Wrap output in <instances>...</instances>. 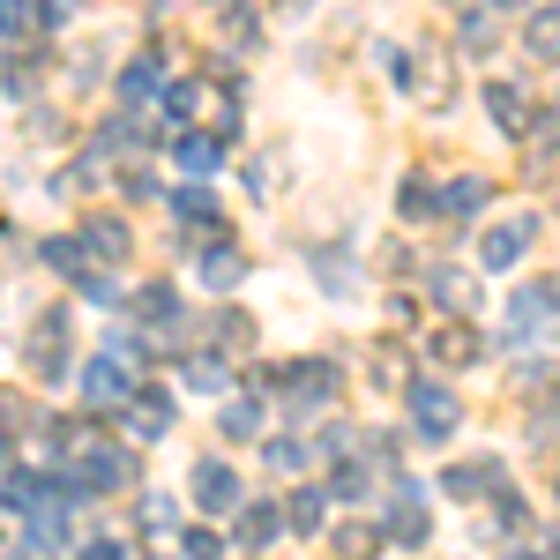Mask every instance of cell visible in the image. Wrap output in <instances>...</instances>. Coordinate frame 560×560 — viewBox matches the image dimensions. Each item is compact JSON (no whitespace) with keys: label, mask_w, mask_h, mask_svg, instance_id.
Masks as SVG:
<instances>
[{"label":"cell","mask_w":560,"mask_h":560,"mask_svg":"<svg viewBox=\"0 0 560 560\" xmlns=\"http://www.w3.org/2000/svg\"><path fill=\"white\" fill-rule=\"evenodd\" d=\"M240 277H247V261H240V247H210V255H202V284H210V292H232Z\"/></svg>","instance_id":"obj_21"},{"label":"cell","mask_w":560,"mask_h":560,"mask_svg":"<svg viewBox=\"0 0 560 560\" xmlns=\"http://www.w3.org/2000/svg\"><path fill=\"white\" fill-rule=\"evenodd\" d=\"M359 493H366V471L359 464H337L329 471V501H359Z\"/></svg>","instance_id":"obj_38"},{"label":"cell","mask_w":560,"mask_h":560,"mask_svg":"<svg viewBox=\"0 0 560 560\" xmlns=\"http://www.w3.org/2000/svg\"><path fill=\"white\" fill-rule=\"evenodd\" d=\"M113 97H120V113H142V105H158V97H165V60H158V52H142L135 68H120Z\"/></svg>","instance_id":"obj_6"},{"label":"cell","mask_w":560,"mask_h":560,"mask_svg":"<svg viewBox=\"0 0 560 560\" xmlns=\"http://www.w3.org/2000/svg\"><path fill=\"white\" fill-rule=\"evenodd\" d=\"M509 560H538V553H509Z\"/></svg>","instance_id":"obj_45"},{"label":"cell","mask_w":560,"mask_h":560,"mask_svg":"<svg viewBox=\"0 0 560 560\" xmlns=\"http://www.w3.org/2000/svg\"><path fill=\"white\" fill-rule=\"evenodd\" d=\"M173 165L179 173H195V179H210L217 165H224V135H202V128H187L173 142Z\"/></svg>","instance_id":"obj_10"},{"label":"cell","mask_w":560,"mask_h":560,"mask_svg":"<svg viewBox=\"0 0 560 560\" xmlns=\"http://www.w3.org/2000/svg\"><path fill=\"white\" fill-rule=\"evenodd\" d=\"M538 292H546V306H553V314H560V277H546V284H538Z\"/></svg>","instance_id":"obj_42"},{"label":"cell","mask_w":560,"mask_h":560,"mask_svg":"<svg viewBox=\"0 0 560 560\" xmlns=\"http://www.w3.org/2000/svg\"><path fill=\"white\" fill-rule=\"evenodd\" d=\"M224 38L240 45V52H255L261 31H255V8H247V0H224Z\"/></svg>","instance_id":"obj_26"},{"label":"cell","mask_w":560,"mask_h":560,"mask_svg":"<svg viewBox=\"0 0 560 560\" xmlns=\"http://www.w3.org/2000/svg\"><path fill=\"white\" fill-rule=\"evenodd\" d=\"M322 516H329V493H314V486L284 501V530H322Z\"/></svg>","instance_id":"obj_22"},{"label":"cell","mask_w":560,"mask_h":560,"mask_svg":"<svg viewBox=\"0 0 560 560\" xmlns=\"http://www.w3.org/2000/svg\"><path fill=\"white\" fill-rule=\"evenodd\" d=\"M486 202H493V187H486L478 173H464V179H448V187H441V217H478Z\"/></svg>","instance_id":"obj_16"},{"label":"cell","mask_w":560,"mask_h":560,"mask_svg":"<svg viewBox=\"0 0 560 560\" xmlns=\"http://www.w3.org/2000/svg\"><path fill=\"white\" fill-rule=\"evenodd\" d=\"M217 433H224V441H255V433H261V404H232V411H217Z\"/></svg>","instance_id":"obj_25"},{"label":"cell","mask_w":560,"mask_h":560,"mask_svg":"<svg viewBox=\"0 0 560 560\" xmlns=\"http://www.w3.org/2000/svg\"><path fill=\"white\" fill-rule=\"evenodd\" d=\"M388 530H366V523H345V530H329V546H337V560H374L382 553Z\"/></svg>","instance_id":"obj_23"},{"label":"cell","mask_w":560,"mask_h":560,"mask_svg":"<svg viewBox=\"0 0 560 560\" xmlns=\"http://www.w3.org/2000/svg\"><path fill=\"white\" fill-rule=\"evenodd\" d=\"M38 255H45V269H60V277H75V284H83L90 269H97V261H90V247H83V232H52V240H45Z\"/></svg>","instance_id":"obj_12"},{"label":"cell","mask_w":560,"mask_h":560,"mask_svg":"<svg viewBox=\"0 0 560 560\" xmlns=\"http://www.w3.org/2000/svg\"><path fill=\"white\" fill-rule=\"evenodd\" d=\"M68 8H75V0H38V23H60Z\"/></svg>","instance_id":"obj_41"},{"label":"cell","mask_w":560,"mask_h":560,"mask_svg":"<svg viewBox=\"0 0 560 560\" xmlns=\"http://www.w3.org/2000/svg\"><path fill=\"white\" fill-rule=\"evenodd\" d=\"M83 396H90V411H113V419H120V411L135 404V374L120 366V359L97 351V359L83 366Z\"/></svg>","instance_id":"obj_3"},{"label":"cell","mask_w":560,"mask_h":560,"mask_svg":"<svg viewBox=\"0 0 560 560\" xmlns=\"http://www.w3.org/2000/svg\"><path fill=\"white\" fill-rule=\"evenodd\" d=\"M31 546H38V553H68V516H60V509H31Z\"/></svg>","instance_id":"obj_24"},{"label":"cell","mask_w":560,"mask_h":560,"mask_svg":"<svg viewBox=\"0 0 560 560\" xmlns=\"http://www.w3.org/2000/svg\"><path fill=\"white\" fill-rule=\"evenodd\" d=\"M486 105H493V128L501 135H530L538 128V105H530L516 83H486Z\"/></svg>","instance_id":"obj_8"},{"label":"cell","mask_w":560,"mask_h":560,"mask_svg":"<svg viewBox=\"0 0 560 560\" xmlns=\"http://www.w3.org/2000/svg\"><path fill=\"white\" fill-rule=\"evenodd\" d=\"M60 345H68V322H60V314H45V322H38V345H31V366H38L45 382H60V374H68V351H60Z\"/></svg>","instance_id":"obj_13"},{"label":"cell","mask_w":560,"mask_h":560,"mask_svg":"<svg viewBox=\"0 0 560 560\" xmlns=\"http://www.w3.org/2000/svg\"><path fill=\"white\" fill-rule=\"evenodd\" d=\"M195 113H202V83H173V90H165V120H179V128H187Z\"/></svg>","instance_id":"obj_31"},{"label":"cell","mask_w":560,"mask_h":560,"mask_svg":"<svg viewBox=\"0 0 560 560\" xmlns=\"http://www.w3.org/2000/svg\"><path fill=\"white\" fill-rule=\"evenodd\" d=\"M486 8H530V0H486Z\"/></svg>","instance_id":"obj_43"},{"label":"cell","mask_w":560,"mask_h":560,"mask_svg":"<svg viewBox=\"0 0 560 560\" xmlns=\"http://www.w3.org/2000/svg\"><path fill=\"white\" fill-rule=\"evenodd\" d=\"M501 486H509L501 456H464V464L441 471V493H456V501H486V493H501Z\"/></svg>","instance_id":"obj_4"},{"label":"cell","mask_w":560,"mask_h":560,"mask_svg":"<svg viewBox=\"0 0 560 560\" xmlns=\"http://www.w3.org/2000/svg\"><path fill=\"white\" fill-rule=\"evenodd\" d=\"M396 210L419 217V224H433V217H441V195H433V179H427V173H411L404 187H396Z\"/></svg>","instance_id":"obj_18"},{"label":"cell","mask_w":560,"mask_h":560,"mask_svg":"<svg viewBox=\"0 0 560 560\" xmlns=\"http://www.w3.org/2000/svg\"><path fill=\"white\" fill-rule=\"evenodd\" d=\"M546 314H553V306H546V292H538V284L509 300V337H516V351H538V337H546Z\"/></svg>","instance_id":"obj_9"},{"label":"cell","mask_w":560,"mask_h":560,"mask_svg":"<svg viewBox=\"0 0 560 560\" xmlns=\"http://www.w3.org/2000/svg\"><path fill=\"white\" fill-rule=\"evenodd\" d=\"M433 306H471V284L456 269H433Z\"/></svg>","instance_id":"obj_35"},{"label":"cell","mask_w":560,"mask_h":560,"mask_svg":"<svg viewBox=\"0 0 560 560\" xmlns=\"http://www.w3.org/2000/svg\"><path fill=\"white\" fill-rule=\"evenodd\" d=\"M433 359H441V366H471V359H478V329H471V322H448L441 345H433Z\"/></svg>","instance_id":"obj_20"},{"label":"cell","mask_w":560,"mask_h":560,"mask_svg":"<svg viewBox=\"0 0 560 560\" xmlns=\"http://www.w3.org/2000/svg\"><path fill=\"white\" fill-rule=\"evenodd\" d=\"M261 456H269V471H277V478H292V471H306V464H314V448H306V441H269Z\"/></svg>","instance_id":"obj_27"},{"label":"cell","mask_w":560,"mask_h":560,"mask_svg":"<svg viewBox=\"0 0 560 560\" xmlns=\"http://www.w3.org/2000/svg\"><path fill=\"white\" fill-rule=\"evenodd\" d=\"M179 546H187V560H224V538H217V530H202V523H195Z\"/></svg>","instance_id":"obj_39"},{"label":"cell","mask_w":560,"mask_h":560,"mask_svg":"<svg viewBox=\"0 0 560 560\" xmlns=\"http://www.w3.org/2000/svg\"><path fill=\"white\" fill-rule=\"evenodd\" d=\"M83 247H90V261H120L128 255V224H120V217H90Z\"/></svg>","instance_id":"obj_17"},{"label":"cell","mask_w":560,"mask_h":560,"mask_svg":"<svg viewBox=\"0 0 560 560\" xmlns=\"http://www.w3.org/2000/svg\"><path fill=\"white\" fill-rule=\"evenodd\" d=\"M277 530H284V509H269V501H255V509H240V546H269V538H277Z\"/></svg>","instance_id":"obj_19"},{"label":"cell","mask_w":560,"mask_h":560,"mask_svg":"<svg viewBox=\"0 0 560 560\" xmlns=\"http://www.w3.org/2000/svg\"><path fill=\"white\" fill-rule=\"evenodd\" d=\"M337 396H345V366H337V359H292V366H284V404H292V419L337 404Z\"/></svg>","instance_id":"obj_1"},{"label":"cell","mask_w":560,"mask_h":560,"mask_svg":"<svg viewBox=\"0 0 560 560\" xmlns=\"http://www.w3.org/2000/svg\"><path fill=\"white\" fill-rule=\"evenodd\" d=\"M165 210L187 217V224H217V217H210V195H202V187H173V195H165Z\"/></svg>","instance_id":"obj_29"},{"label":"cell","mask_w":560,"mask_h":560,"mask_svg":"<svg viewBox=\"0 0 560 560\" xmlns=\"http://www.w3.org/2000/svg\"><path fill=\"white\" fill-rule=\"evenodd\" d=\"M187 382L202 388V396H217V388H232V366L224 359H187Z\"/></svg>","instance_id":"obj_33"},{"label":"cell","mask_w":560,"mask_h":560,"mask_svg":"<svg viewBox=\"0 0 560 560\" xmlns=\"http://www.w3.org/2000/svg\"><path fill=\"white\" fill-rule=\"evenodd\" d=\"M427 493H419V486H411V478H404V486H396V501H388V538H404V546H427Z\"/></svg>","instance_id":"obj_7"},{"label":"cell","mask_w":560,"mask_h":560,"mask_svg":"<svg viewBox=\"0 0 560 560\" xmlns=\"http://www.w3.org/2000/svg\"><path fill=\"white\" fill-rule=\"evenodd\" d=\"M530 240H538V217H509V224H493L486 240H478V261L486 269H516L530 255Z\"/></svg>","instance_id":"obj_5"},{"label":"cell","mask_w":560,"mask_h":560,"mask_svg":"<svg viewBox=\"0 0 560 560\" xmlns=\"http://www.w3.org/2000/svg\"><path fill=\"white\" fill-rule=\"evenodd\" d=\"M0 471H8V441H0Z\"/></svg>","instance_id":"obj_44"},{"label":"cell","mask_w":560,"mask_h":560,"mask_svg":"<svg viewBox=\"0 0 560 560\" xmlns=\"http://www.w3.org/2000/svg\"><path fill=\"white\" fill-rule=\"evenodd\" d=\"M195 501H202L210 516L240 509V471H232V464H195Z\"/></svg>","instance_id":"obj_11"},{"label":"cell","mask_w":560,"mask_h":560,"mask_svg":"<svg viewBox=\"0 0 560 560\" xmlns=\"http://www.w3.org/2000/svg\"><path fill=\"white\" fill-rule=\"evenodd\" d=\"M523 45H530L538 60H560V0H546V8L523 15Z\"/></svg>","instance_id":"obj_14"},{"label":"cell","mask_w":560,"mask_h":560,"mask_svg":"<svg viewBox=\"0 0 560 560\" xmlns=\"http://www.w3.org/2000/svg\"><path fill=\"white\" fill-rule=\"evenodd\" d=\"M142 523H150L158 538H165V530H179V501H173V493H142Z\"/></svg>","instance_id":"obj_32"},{"label":"cell","mask_w":560,"mask_h":560,"mask_svg":"<svg viewBox=\"0 0 560 560\" xmlns=\"http://www.w3.org/2000/svg\"><path fill=\"white\" fill-rule=\"evenodd\" d=\"M38 23V0H0V38H23Z\"/></svg>","instance_id":"obj_34"},{"label":"cell","mask_w":560,"mask_h":560,"mask_svg":"<svg viewBox=\"0 0 560 560\" xmlns=\"http://www.w3.org/2000/svg\"><path fill=\"white\" fill-rule=\"evenodd\" d=\"M456 38H464V52H471V60H486V52H493V15H486V8H471Z\"/></svg>","instance_id":"obj_30"},{"label":"cell","mask_w":560,"mask_h":560,"mask_svg":"<svg viewBox=\"0 0 560 560\" xmlns=\"http://www.w3.org/2000/svg\"><path fill=\"white\" fill-rule=\"evenodd\" d=\"M83 300H90V306H120L128 292H120V277H105V269H90V277H83Z\"/></svg>","instance_id":"obj_36"},{"label":"cell","mask_w":560,"mask_h":560,"mask_svg":"<svg viewBox=\"0 0 560 560\" xmlns=\"http://www.w3.org/2000/svg\"><path fill=\"white\" fill-rule=\"evenodd\" d=\"M404 411H411V427L427 433V441H448L456 419H464V404H456L441 382H404Z\"/></svg>","instance_id":"obj_2"},{"label":"cell","mask_w":560,"mask_h":560,"mask_svg":"<svg viewBox=\"0 0 560 560\" xmlns=\"http://www.w3.org/2000/svg\"><path fill=\"white\" fill-rule=\"evenodd\" d=\"M120 419H128V433H135V441H158V433L173 427V396H135V404L120 411Z\"/></svg>","instance_id":"obj_15"},{"label":"cell","mask_w":560,"mask_h":560,"mask_svg":"<svg viewBox=\"0 0 560 560\" xmlns=\"http://www.w3.org/2000/svg\"><path fill=\"white\" fill-rule=\"evenodd\" d=\"M247 337H255V322H247L240 306H232V314H217V345H224V351H240Z\"/></svg>","instance_id":"obj_37"},{"label":"cell","mask_w":560,"mask_h":560,"mask_svg":"<svg viewBox=\"0 0 560 560\" xmlns=\"http://www.w3.org/2000/svg\"><path fill=\"white\" fill-rule=\"evenodd\" d=\"M553 560H560V530H553Z\"/></svg>","instance_id":"obj_46"},{"label":"cell","mask_w":560,"mask_h":560,"mask_svg":"<svg viewBox=\"0 0 560 560\" xmlns=\"http://www.w3.org/2000/svg\"><path fill=\"white\" fill-rule=\"evenodd\" d=\"M314 269H322V292H337V300H351V292H359V269H351V261L314 255Z\"/></svg>","instance_id":"obj_28"},{"label":"cell","mask_w":560,"mask_h":560,"mask_svg":"<svg viewBox=\"0 0 560 560\" xmlns=\"http://www.w3.org/2000/svg\"><path fill=\"white\" fill-rule=\"evenodd\" d=\"M83 560H128V546H113V538H97V546H90Z\"/></svg>","instance_id":"obj_40"}]
</instances>
